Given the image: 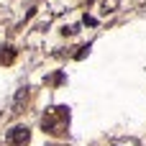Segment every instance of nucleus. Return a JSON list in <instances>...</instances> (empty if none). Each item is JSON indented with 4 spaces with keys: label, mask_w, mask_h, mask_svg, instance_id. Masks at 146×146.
<instances>
[{
    "label": "nucleus",
    "mask_w": 146,
    "mask_h": 146,
    "mask_svg": "<svg viewBox=\"0 0 146 146\" xmlns=\"http://www.w3.org/2000/svg\"><path fill=\"white\" fill-rule=\"evenodd\" d=\"M41 126H44V131H46V133H54V136L64 133V131H67V126H69V110H67L64 105L51 108V110L44 115Z\"/></svg>",
    "instance_id": "f257e3e1"
},
{
    "label": "nucleus",
    "mask_w": 146,
    "mask_h": 146,
    "mask_svg": "<svg viewBox=\"0 0 146 146\" xmlns=\"http://www.w3.org/2000/svg\"><path fill=\"white\" fill-rule=\"evenodd\" d=\"M8 144L10 146H26L28 141H31V131L26 128V126H15L13 131H8Z\"/></svg>",
    "instance_id": "f03ea898"
},
{
    "label": "nucleus",
    "mask_w": 146,
    "mask_h": 146,
    "mask_svg": "<svg viewBox=\"0 0 146 146\" xmlns=\"http://www.w3.org/2000/svg\"><path fill=\"white\" fill-rule=\"evenodd\" d=\"M13 59H15V51H13V46H0V62L10 64Z\"/></svg>",
    "instance_id": "7ed1b4c3"
}]
</instances>
